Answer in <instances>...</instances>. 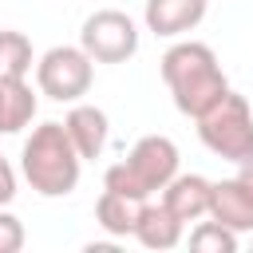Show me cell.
I'll return each instance as SVG.
<instances>
[{"mask_svg":"<svg viewBox=\"0 0 253 253\" xmlns=\"http://www.w3.org/2000/svg\"><path fill=\"white\" fill-rule=\"evenodd\" d=\"M158 71H162V83L174 95V107L190 119L210 111L229 91V79L217 63L213 47L202 43V40H178L174 47H166V55L158 59Z\"/></svg>","mask_w":253,"mask_h":253,"instance_id":"cell-1","label":"cell"},{"mask_svg":"<svg viewBox=\"0 0 253 253\" xmlns=\"http://www.w3.org/2000/svg\"><path fill=\"white\" fill-rule=\"evenodd\" d=\"M79 170H83V158L71 146L63 123L32 126L20 150V174L40 198H67L79 186Z\"/></svg>","mask_w":253,"mask_h":253,"instance_id":"cell-2","label":"cell"},{"mask_svg":"<svg viewBox=\"0 0 253 253\" xmlns=\"http://www.w3.org/2000/svg\"><path fill=\"white\" fill-rule=\"evenodd\" d=\"M178 158L182 154H178L174 138H166V134H142L123 162L107 166L103 186L119 190V194H130V198H154L178 174Z\"/></svg>","mask_w":253,"mask_h":253,"instance_id":"cell-3","label":"cell"},{"mask_svg":"<svg viewBox=\"0 0 253 253\" xmlns=\"http://www.w3.org/2000/svg\"><path fill=\"white\" fill-rule=\"evenodd\" d=\"M194 123H198V138L217 158H225V162H249L253 158V111H249L245 95L225 91Z\"/></svg>","mask_w":253,"mask_h":253,"instance_id":"cell-4","label":"cell"},{"mask_svg":"<svg viewBox=\"0 0 253 253\" xmlns=\"http://www.w3.org/2000/svg\"><path fill=\"white\" fill-rule=\"evenodd\" d=\"M91 79H95V59L83 47L59 43L36 59V87L55 103H79L91 91Z\"/></svg>","mask_w":253,"mask_h":253,"instance_id":"cell-5","label":"cell"},{"mask_svg":"<svg viewBox=\"0 0 253 253\" xmlns=\"http://www.w3.org/2000/svg\"><path fill=\"white\" fill-rule=\"evenodd\" d=\"M79 47L95 63H126L138 51V24L119 8H99L83 20Z\"/></svg>","mask_w":253,"mask_h":253,"instance_id":"cell-6","label":"cell"},{"mask_svg":"<svg viewBox=\"0 0 253 253\" xmlns=\"http://www.w3.org/2000/svg\"><path fill=\"white\" fill-rule=\"evenodd\" d=\"M63 130H67L71 146L79 150V158H99L107 150V138H111L107 111L95 107V103H71V111L63 119Z\"/></svg>","mask_w":253,"mask_h":253,"instance_id":"cell-7","label":"cell"},{"mask_svg":"<svg viewBox=\"0 0 253 253\" xmlns=\"http://www.w3.org/2000/svg\"><path fill=\"white\" fill-rule=\"evenodd\" d=\"M206 217L229 225L233 233H253V198L245 194V186L237 178H221L210 186V210Z\"/></svg>","mask_w":253,"mask_h":253,"instance_id":"cell-8","label":"cell"},{"mask_svg":"<svg viewBox=\"0 0 253 253\" xmlns=\"http://www.w3.org/2000/svg\"><path fill=\"white\" fill-rule=\"evenodd\" d=\"M146 28L154 36H186L194 32L202 20H206V0H146V12H142Z\"/></svg>","mask_w":253,"mask_h":253,"instance_id":"cell-9","label":"cell"},{"mask_svg":"<svg viewBox=\"0 0 253 253\" xmlns=\"http://www.w3.org/2000/svg\"><path fill=\"white\" fill-rule=\"evenodd\" d=\"M210 178L202 174H174L166 186H162V206L178 217V221H198L206 217L210 210Z\"/></svg>","mask_w":253,"mask_h":253,"instance_id":"cell-10","label":"cell"},{"mask_svg":"<svg viewBox=\"0 0 253 253\" xmlns=\"http://www.w3.org/2000/svg\"><path fill=\"white\" fill-rule=\"evenodd\" d=\"M182 229H186V221H178L162 202H150V198H146V206H142L130 237H138V245L162 253V249H174V245L182 241Z\"/></svg>","mask_w":253,"mask_h":253,"instance_id":"cell-11","label":"cell"},{"mask_svg":"<svg viewBox=\"0 0 253 253\" xmlns=\"http://www.w3.org/2000/svg\"><path fill=\"white\" fill-rule=\"evenodd\" d=\"M142 206H146V198H130V194H119V190H107V186H103V194H99V202H95V221H99L111 237H130Z\"/></svg>","mask_w":253,"mask_h":253,"instance_id":"cell-12","label":"cell"},{"mask_svg":"<svg viewBox=\"0 0 253 253\" xmlns=\"http://www.w3.org/2000/svg\"><path fill=\"white\" fill-rule=\"evenodd\" d=\"M36 119V91L24 79L0 75V134H20Z\"/></svg>","mask_w":253,"mask_h":253,"instance_id":"cell-13","label":"cell"},{"mask_svg":"<svg viewBox=\"0 0 253 253\" xmlns=\"http://www.w3.org/2000/svg\"><path fill=\"white\" fill-rule=\"evenodd\" d=\"M32 63H36V55H32V40H28L24 32L4 28V32H0V75H8V79H24V75L32 71Z\"/></svg>","mask_w":253,"mask_h":253,"instance_id":"cell-14","label":"cell"},{"mask_svg":"<svg viewBox=\"0 0 253 253\" xmlns=\"http://www.w3.org/2000/svg\"><path fill=\"white\" fill-rule=\"evenodd\" d=\"M190 249L194 253H237V233L221 221H198L190 229Z\"/></svg>","mask_w":253,"mask_h":253,"instance_id":"cell-15","label":"cell"},{"mask_svg":"<svg viewBox=\"0 0 253 253\" xmlns=\"http://www.w3.org/2000/svg\"><path fill=\"white\" fill-rule=\"evenodd\" d=\"M24 249V221L0 206V253H20Z\"/></svg>","mask_w":253,"mask_h":253,"instance_id":"cell-16","label":"cell"},{"mask_svg":"<svg viewBox=\"0 0 253 253\" xmlns=\"http://www.w3.org/2000/svg\"><path fill=\"white\" fill-rule=\"evenodd\" d=\"M16 198V170H12V162L0 154V206H8Z\"/></svg>","mask_w":253,"mask_h":253,"instance_id":"cell-17","label":"cell"},{"mask_svg":"<svg viewBox=\"0 0 253 253\" xmlns=\"http://www.w3.org/2000/svg\"><path fill=\"white\" fill-rule=\"evenodd\" d=\"M233 178H237V182L245 186V194L253 198V158H249V162H237V174H233Z\"/></svg>","mask_w":253,"mask_h":253,"instance_id":"cell-18","label":"cell"}]
</instances>
